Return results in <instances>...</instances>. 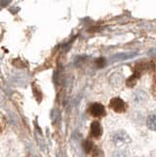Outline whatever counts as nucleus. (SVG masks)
Returning a JSON list of instances; mask_svg holds the SVG:
<instances>
[{
	"label": "nucleus",
	"mask_w": 156,
	"mask_h": 157,
	"mask_svg": "<svg viewBox=\"0 0 156 157\" xmlns=\"http://www.w3.org/2000/svg\"><path fill=\"white\" fill-rule=\"evenodd\" d=\"M105 65V59L104 58H99L98 60H96V66L97 67H103Z\"/></svg>",
	"instance_id": "nucleus-8"
},
{
	"label": "nucleus",
	"mask_w": 156,
	"mask_h": 157,
	"mask_svg": "<svg viewBox=\"0 0 156 157\" xmlns=\"http://www.w3.org/2000/svg\"><path fill=\"white\" fill-rule=\"evenodd\" d=\"M139 78V71L136 70L135 72V74L131 77H130L128 80H127L126 82V85L128 86L129 87H131V86H134L135 83H136V81H138V78Z\"/></svg>",
	"instance_id": "nucleus-5"
},
{
	"label": "nucleus",
	"mask_w": 156,
	"mask_h": 157,
	"mask_svg": "<svg viewBox=\"0 0 156 157\" xmlns=\"http://www.w3.org/2000/svg\"><path fill=\"white\" fill-rule=\"evenodd\" d=\"M84 148H85V150H86V152H90L91 151V149H92V146H93V144H92V142L90 141V140H85V142H84Z\"/></svg>",
	"instance_id": "nucleus-6"
},
{
	"label": "nucleus",
	"mask_w": 156,
	"mask_h": 157,
	"mask_svg": "<svg viewBox=\"0 0 156 157\" xmlns=\"http://www.w3.org/2000/svg\"><path fill=\"white\" fill-rule=\"evenodd\" d=\"M90 113H91V115H93L94 117H100L102 115H104L105 109L103 105L100 104V103H94V104H92L90 107Z\"/></svg>",
	"instance_id": "nucleus-2"
},
{
	"label": "nucleus",
	"mask_w": 156,
	"mask_h": 157,
	"mask_svg": "<svg viewBox=\"0 0 156 157\" xmlns=\"http://www.w3.org/2000/svg\"><path fill=\"white\" fill-rule=\"evenodd\" d=\"M110 107L117 113H122V112H124L126 109V105H125L124 100H122L119 97L113 98V99L111 100Z\"/></svg>",
	"instance_id": "nucleus-1"
},
{
	"label": "nucleus",
	"mask_w": 156,
	"mask_h": 157,
	"mask_svg": "<svg viewBox=\"0 0 156 157\" xmlns=\"http://www.w3.org/2000/svg\"><path fill=\"white\" fill-rule=\"evenodd\" d=\"M146 126L151 131H156V114H152L148 116L146 120Z\"/></svg>",
	"instance_id": "nucleus-4"
},
{
	"label": "nucleus",
	"mask_w": 156,
	"mask_h": 157,
	"mask_svg": "<svg viewBox=\"0 0 156 157\" xmlns=\"http://www.w3.org/2000/svg\"><path fill=\"white\" fill-rule=\"evenodd\" d=\"M93 156L94 157H103V152L98 147H95L93 149Z\"/></svg>",
	"instance_id": "nucleus-7"
},
{
	"label": "nucleus",
	"mask_w": 156,
	"mask_h": 157,
	"mask_svg": "<svg viewBox=\"0 0 156 157\" xmlns=\"http://www.w3.org/2000/svg\"><path fill=\"white\" fill-rule=\"evenodd\" d=\"M90 132L94 137H99L102 135V129L98 122L94 121L90 126Z\"/></svg>",
	"instance_id": "nucleus-3"
}]
</instances>
